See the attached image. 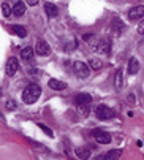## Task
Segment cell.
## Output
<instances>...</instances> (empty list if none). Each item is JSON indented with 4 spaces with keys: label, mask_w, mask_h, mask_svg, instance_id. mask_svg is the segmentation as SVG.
Returning a JSON list of instances; mask_svg holds the SVG:
<instances>
[{
    "label": "cell",
    "mask_w": 144,
    "mask_h": 160,
    "mask_svg": "<svg viewBox=\"0 0 144 160\" xmlns=\"http://www.w3.org/2000/svg\"><path fill=\"white\" fill-rule=\"evenodd\" d=\"M40 94H41L40 86H38V84H30V86H27L26 89H24L22 100H24V103L32 105V103H35V102L40 98Z\"/></svg>",
    "instance_id": "6da1fadb"
},
{
    "label": "cell",
    "mask_w": 144,
    "mask_h": 160,
    "mask_svg": "<svg viewBox=\"0 0 144 160\" xmlns=\"http://www.w3.org/2000/svg\"><path fill=\"white\" fill-rule=\"evenodd\" d=\"M73 70H75V73H76L78 78H87L90 75V67L87 63L81 62V60H78V62L73 63Z\"/></svg>",
    "instance_id": "7a4b0ae2"
},
{
    "label": "cell",
    "mask_w": 144,
    "mask_h": 160,
    "mask_svg": "<svg viewBox=\"0 0 144 160\" xmlns=\"http://www.w3.org/2000/svg\"><path fill=\"white\" fill-rule=\"evenodd\" d=\"M95 114H97V118L102 119V121H106V119H111L114 116V111L106 106V105H98L97 109H95Z\"/></svg>",
    "instance_id": "3957f363"
},
{
    "label": "cell",
    "mask_w": 144,
    "mask_h": 160,
    "mask_svg": "<svg viewBox=\"0 0 144 160\" xmlns=\"http://www.w3.org/2000/svg\"><path fill=\"white\" fill-rule=\"evenodd\" d=\"M95 52L103 54V56H109V52H111V41L109 40H98L97 46H95Z\"/></svg>",
    "instance_id": "277c9868"
},
{
    "label": "cell",
    "mask_w": 144,
    "mask_h": 160,
    "mask_svg": "<svg viewBox=\"0 0 144 160\" xmlns=\"http://www.w3.org/2000/svg\"><path fill=\"white\" fill-rule=\"evenodd\" d=\"M17 68H19V62H17V59H16V57H10V59L7 60V65H5V72H7V75H8V76H13V75L17 72Z\"/></svg>",
    "instance_id": "5b68a950"
},
{
    "label": "cell",
    "mask_w": 144,
    "mask_h": 160,
    "mask_svg": "<svg viewBox=\"0 0 144 160\" xmlns=\"http://www.w3.org/2000/svg\"><path fill=\"white\" fill-rule=\"evenodd\" d=\"M35 52H37L38 56H49V54H51V48H49V44H47L46 41L40 40V41H37V44H35Z\"/></svg>",
    "instance_id": "8992f818"
},
{
    "label": "cell",
    "mask_w": 144,
    "mask_h": 160,
    "mask_svg": "<svg viewBox=\"0 0 144 160\" xmlns=\"http://www.w3.org/2000/svg\"><path fill=\"white\" fill-rule=\"evenodd\" d=\"M142 18H144V7H142V5L133 7V8L128 11V19H130V21H138V19H142Z\"/></svg>",
    "instance_id": "52a82bcc"
},
{
    "label": "cell",
    "mask_w": 144,
    "mask_h": 160,
    "mask_svg": "<svg viewBox=\"0 0 144 160\" xmlns=\"http://www.w3.org/2000/svg\"><path fill=\"white\" fill-rule=\"evenodd\" d=\"M93 138H95V141L100 143V144H108V143H111V136H109V133L102 132V130L93 132Z\"/></svg>",
    "instance_id": "ba28073f"
},
{
    "label": "cell",
    "mask_w": 144,
    "mask_h": 160,
    "mask_svg": "<svg viewBox=\"0 0 144 160\" xmlns=\"http://www.w3.org/2000/svg\"><path fill=\"white\" fill-rule=\"evenodd\" d=\"M44 11H46V14L49 18H57V14H59V8L54 3H51V2L44 3Z\"/></svg>",
    "instance_id": "9c48e42d"
},
{
    "label": "cell",
    "mask_w": 144,
    "mask_h": 160,
    "mask_svg": "<svg viewBox=\"0 0 144 160\" xmlns=\"http://www.w3.org/2000/svg\"><path fill=\"white\" fill-rule=\"evenodd\" d=\"M111 29H112V33L116 35V37H119L124 30H125V26L122 24V21H117V19H114L112 21V24H111Z\"/></svg>",
    "instance_id": "30bf717a"
},
{
    "label": "cell",
    "mask_w": 144,
    "mask_h": 160,
    "mask_svg": "<svg viewBox=\"0 0 144 160\" xmlns=\"http://www.w3.org/2000/svg\"><path fill=\"white\" fill-rule=\"evenodd\" d=\"M47 86H49L52 90H63V89H67V82L60 81V79H49Z\"/></svg>",
    "instance_id": "8fae6325"
},
{
    "label": "cell",
    "mask_w": 144,
    "mask_h": 160,
    "mask_svg": "<svg viewBox=\"0 0 144 160\" xmlns=\"http://www.w3.org/2000/svg\"><path fill=\"white\" fill-rule=\"evenodd\" d=\"M138 72H139V62H138V59L132 57L128 60V73L130 75H136Z\"/></svg>",
    "instance_id": "7c38bea8"
},
{
    "label": "cell",
    "mask_w": 144,
    "mask_h": 160,
    "mask_svg": "<svg viewBox=\"0 0 144 160\" xmlns=\"http://www.w3.org/2000/svg\"><path fill=\"white\" fill-rule=\"evenodd\" d=\"M122 82H124L122 70H117L116 72V76H114V87H116V90H121L122 89Z\"/></svg>",
    "instance_id": "4fadbf2b"
},
{
    "label": "cell",
    "mask_w": 144,
    "mask_h": 160,
    "mask_svg": "<svg viewBox=\"0 0 144 160\" xmlns=\"http://www.w3.org/2000/svg\"><path fill=\"white\" fill-rule=\"evenodd\" d=\"M24 13H26V5H24L22 2H16V5L13 7V14L14 16H22Z\"/></svg>",
    "instance_id": "5bb4252c"
},
{
    "label": "cell",
    "mask_w": 144,
    "mask_h": 160,
    "mask_svg": "<svg viewBox=\"0 0 144 160\" xmlns=\"http://www.w3.org/2000/svg\"><path fill=\"white\" fill-rule=\"evenodd\" d=\"M32 57H33V49H32V46H27V48H24V49L21 51V59H22V60H32Z\"/></svg>",
    "instance_id": "9a60e30c"
},
{
    "label": "cell",
    "mask_w": 144,
    "mask_h": 160,
    "mask_svg": "<svg viewBox=\"0 0 144 160\" xmlns=\"http://www.w3.org/2000/svg\"><path fill=\"white\" fill-rule=\"evenodd\" d=\"M11 30H13V33H16L19 38H24V37H27V30L24 29L22 26H13L11 27Z\"/></svg>",
    "instance_id": "2e32d148"
},
{
    "label": "cell",
    "mask_w": 144,
    "mask_h": 160,
    "mask_svg": "<svg viewBox=\"0 0 144 160\" xmlns=\"http://www.w3.org/2000/svg\"><path fill=\"white\" fill-rule=\"evenodd\" d=\"M89 67L92 68V70H102V68H103V62L100 59H90L89 60Z\"/></svg>",
    "instance_id": "e0dca14e"
},
{
    "label": "cell",
    "mask_w": 144,
    "mask_h": 160,
    "mask_svg": "<svg viewBox=\"0 0 144 160\" xmlns=\"http://www.w3.org/2000/svg\"><path fill=\"white\" fill-rule=\"evenodd\" d=\"M76 155L79 157V158H89L90 157V149H87V148H79V149H76Z\"/></svg>",
    "instance_id": "ac0fdd59"
},
{
    "label": "cell",
    "mask_w": 144,
    "mask_h": 160,
    "mask_svg": "<svg viewBox=\"0 0 144 160\" xmlns=\"http://www.w3.org/2000/svg\"><path fill=\"white\" fill-rule=\"evenodd\" d=\"M90 102H92V97L89 94H79V95H76V103H89L90 105Z\"/></svg>",
    "instance_id": "d6986e66"
},
{
    "label": "cell",
    "mask_w": 144,
    "mask_h": 160,
    "mask_svg": "<svg viewBox=\"0 0 144 160\" xmlns=\"http://www.w3.org/2000/svg\"><path fill=\"white\" fill-rule=\"evenodd\" d=\"M78 111L81 116H89V103H78Z\"/></svg>",
    "instance_id": "ffe728a7"
},
{
    "label": "cell",
    "mask_w": 144,
    "mask_h": 160,
    "mask_svg": "<svg viewBox=\"0 0 144 160\" xmlns=\"http://www.w3.org/2000/svg\"><path fill=\"white\" fill-rule=\"evenodd\" d=\"M16 106H17V105H16V102H14L13 98H8L7 103H5V109H7V111H14Z\"/></svg>",
    "instance_id": "44dd1931"
},
{
    "label": "cell",
    "mask_w": 144,
    "mask_h": 160,
    "mask_svg": "<svg viewBox=\"0 0 144 160\" xmlns=\"http://www.w3.org/2000/svg\"><path fill=\"white\" fill-rule=\"evenodd\" d=\"M119 157H121V149H114L106 154V158H119Z\"/></svg>",
    "instance_id": "7402d4cb"
},
{
    "label": "cell",
    "mask_w": 144,
    "mask_h": 160,
    "mask_svg": "<svg viewBox=\"0 0 144 160\" xmlns=\"http://www.w3.org/2000/svg\"><path fill=\"white\" fill-rule=\"evenodd\" d=\"M2 13H3V16H10L11 13H13V8H10V5L8 3H2Z\"/></svg>",
    "instance_id": "603a6c76"
},
{
    "label": "cell",
    "mask_w": 144,
    "mask_h": 160,
    "mask_svg": "<svg viewBox=\"0 0 144 160\" xmlns=\"http://www.w3.org/2000/svg\"><path fill=\"white\" fill-rule=\"evenodd\" d=\"M38 127H40L44 133H47V136H51V138H52V135H54V133H52V130H51L49 127H46L44 124H38Z\"/></svg>",
    "instance_id": "cb8c5ba5"
},
{
    "label": "cell",
    "mask_w": 144,
    "mask_h": 160,
    "mask_svg": "<svg viewBox=\"0 0 144 160\" xmlns=\"http://www.w3.org/2000/svg\"><path fill=\"white\" fill-rule=\"evenodd\" d=\"M138 30H139V33H144V19L139 22V26H138Z\"/></svg>",
    "instance_id": "d4e9b609"
},
{
    "label": "cell",
    "mask_w": 144,
    "mask_h": 160,
    "mask_svg": "<svg viewBox=\"0 0 144 160\" xmlns=\"http://www.w3.org/2000/svg\"><path fill=\"white\" fill-rule=\"evenodd\" d=\"M26 2H27V3L30 5V7H35V5L38 3V0H26Z\"/></svg>",
    "instance_id": "484cf974"
},
{
    "label": "cell",
    "mask_w": 144,
    "mask_h": 160,
    "mask_svg": "<svg viewBox=\"0 0 144 160\" xmlns=\"http://www.w3.org/2000/svg\"><path fill=\"white\" fill-rule=\"evenodd\" d=\"M128 102H130V103H135V102H136V100H135V95L130 94V95H128Z\"/></svg>",
    "instance_id": "4316f807"
},
{
    "label": "cell",
    "mask_w": 144,
    "mask_h": 160,
    "mask_svg": "<svg viewBox=\"0 0 144 160\" xmlns=\"http://www.w3.org/2000/svg\"><path fill=\"white\" fill-rule=\"evenodd\" d=\"M139 2H141V0H139Z\"/></svg>",
    "instance_id": "83f0119b"
}]
</instances>
